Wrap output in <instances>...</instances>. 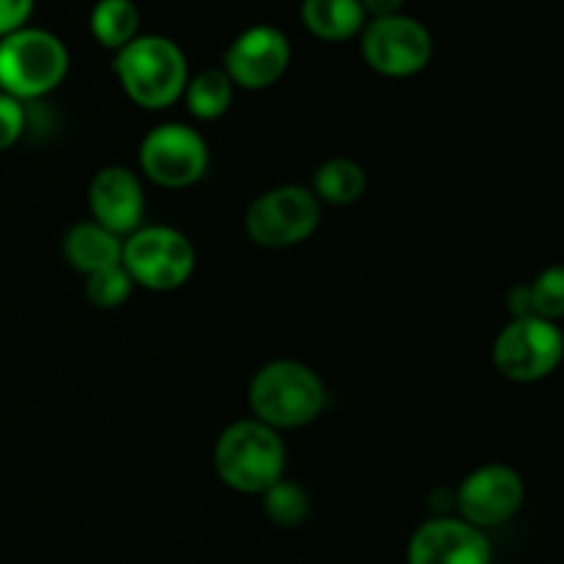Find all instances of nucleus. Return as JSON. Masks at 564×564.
<instances>
[{
	"label": "nucleus",
	"mask_w": 564,
	"mask_h": 564,
	"mask_svg": "<svg viewBox=\"0 0 564 564\" xmlns=\"http://www.w3.org/2000/svg\"><path fill=\"white\" fill-rule=\"evenodd\" d=\"M33 11V0H0V39L25 28Z\"/></svg>",
	"instance_id": "23"
},
{
	"label": "nucleus",
	"mask_w": 564,
	"mask_h": 564,
	"mask_svg": "<svg viewBox=\"0 0 564 564\" xmlns=\"http://www.w3.org/2000/svg\"><path fill=\"white\" fill-rule=\"evenodd\" d=\"M121 253H124V240L99 226L97 220L75 224L64 237L66 262L86 275L121 264Z\"/></svg>",
	"instance_id": "14"
},
{
	"label": "nucleus",
	"mask_w": 564,
	"mask_h": 564,
	"mask_svg": "<svg viewBox=\"0 0 564 564\" xmlns=\"http://www.w3.org/2000/svg\"><path fill=\"white\" fill-rule=\"evenodd\" d=\"M88 207L99 226L124 240L132 231L141 229L143 215H147L141 180L124 165H105L88 185Z\"/></svg>",
	"instance_id": "13"
},
{
	"label": "nucleus",
	"mask_w": 564,
	"mask_h": 564,
	"mask_svg": "<svg viewBox=\"0 0 564 564\" xmlns=\"http://www.w3.org/2000/svg\"><path fill=\"white\" fill-rule=\"evenodd\" d=\"M534 317L560 323L564 317V264H551L540 270L538 279L529 284Z\"/></svg>",
	"instance_id": "21"
},
{
	"label": "nucleus",
	"mask_w": 564,
	"mask_h": 564,
	"mask_svg": "<svg viewBox=\"0 0 564 564\" xmlns=\"http://www.w3.org/2000/svg\"><path fill=\"white\" fill-rule=\"evenodd\" d=\"M28 130L25 102L0 91V152L14 147Z\"/></svg>",
	"instance_id": "22"
},
{
	"label": "nucleus",
	"mask_w": 564,
	"mask_h": 564,
	"mask_svg": "<svg viewBox=\"0 0 564 564\" xmlns=\"http://www.w3.org/2000/svg\"><path fill=\"white\" fill-rule=\"evenodd\" d=\"M264 516L275 523V527L295 529L301 527L303 521L312 512V499H308L306 490L297 482H290V479H281L273 488L264 490Z\"/></svg>",
	"instance_id": "19"
},
{
	"label": "nucleus",
	"mask_w": 564,
	"mask_h": 564,
	"mask_svg": "<svg viewBox=\"0 0 564 564\" xmlns=\"http://www.w3.org/2000/svg\"><path fill=\"white\" fill-rule=\"evenodd\" d=\"M301 17L308 33L323 42H347L367 25L361 0H303Z\"/></svg>",
	"instance_id": "15"
},
{
	"label": "nucleus",
	"mask_w": 564,
	"mask_h": 564,
	"mask_svg": "<svg viewBox=\"0 0 564 564\" xmlns=\"http://www.w3.org/2000/svg\"><path fill=\"white\" fill-rule=\"evenodd\" d=\"M361 55L378 75L413 77L433 58V36L413 17H380L364 25Z\"/></svg>",
	"instance_id": "9"
},
{
	"label": "nucleus",
	"mask_w": 564,
	"mask_h": 564,
	"mask_svg": "<svg viewBox=\"0 0 564 564\" xmlns=\"http://www.w3.org/2000/svg\"><path fill=\"white\" fill-rule=\"evenodd\" d=\"M527 499L523 477L505 463H488L468 474L457 488V510L477 529H494L512 521Z\"/></svg>",
	"instance_id": "10"
},
{
	"label": "nucleus",
	"mask_w": 564,
	"mask_h": 564,
	"mask_svg": "<svg viewBox=\"0 0 564 564\" xmlns=\"http://www.w3.org/2000/svg\"><path fill=\"white\" fill-rule=\"evenodd\" d=\"M323 204L308 187L281 185L262 193L246 213V231L262 248H292L317 231Z\"/></svg>",
	"instance_id": "7"
},
{
	"label": "nucleus",
	"mask_w": 564,
	"mask_h": 564,
	"mask_svg": "<svg viewBox=\"0 0 564 564\" xmlns=\"http://www.w3.org/2000/svg\"><path fill=\"white\" fill-rule=\"evenodd\" d=\"M113 72L127 97L147 110L171 108L185 94L187 58L165 36H135L113 58Z\"/></svg>",
	"instance_id": "3"
},
{
	"label": "nucleus",
	"mask_w": 564,
	"mask_h": 564,
	"mask_svg": "<svg viewBox=\"0 0 564 564\" xmlns=\"http://www.w3.org/2000/svg\"><path fill=\"white\" fill-rule=\"evenodd\" d=\"M138 163L154 185L182 191L204 180L209 169L207 141L193 127L171 121L149 132L138 149Z\"/></svg>",
	"instance_id": "8"
},
{
	"label": "nucleus",
	"mask_w": 564,
	"mask_h": 564,
	"mask_svg": "<svg viewBox=\"0 0 564 564\" xmlns=\"http://www.w3.org/2000/svg\"><path fill=\"white\" fill-rule=\"evenodd\" d=\"M367 191V174L361 165L350 158H330L314 174L312 193L319 204H334V207H347L356 204Z\"/></svg>",
	"instance_id": "16"
},
{
	"label": "nucleus",
	"mask_w": 564,
	"mask_h": 564,
	"mask_svg": "<svg viewBox=\"0 0 564 564\" xmlns=\"http://www.w3.org/2000/svg\"><path fill=\"white\" fill-rule=\"evenodd\" d=\"M290 39L273 25L246 28L224 55V72L246 91H262L275 86L290 69Z\"/></svg>",
	"instance_id": "11"
},
{
	"label": "nucleus",
	"mask_w": 564,
	"mask_h": 564,
	"mask_svg": "<svg viewBox=\"0 0 564 564\" xmlns=\"http://www.w3.org/2000/svg\"><path fill=\"white\" fill-rule=\"evenodd\" d=\"M253 419L273 430H297L317 422L328 405V391L312 367L292 358L270 361L248 386Z\"/></svg>",
	"instance_id": "1"
},
{
	"label": "nucleus",
	"mask_w": 564,
	"mask_h": 564,
	"mask_svg": "<svg viewBox=\"0 0 564 564\" xmlns=\"http://www.w3.org/2000/svg\"><path fill=\"white\" fill-rule=\"evenodd\" d=\"M182 97H185L187 110L198 121H215L229 113L231 102H235V83L224 69H204L187 80Z\"/></svg>",
	"instance_id": "17"
},
{
	"label": "nucleus",
	"mask_w": 564,
	"mask_h": 564,
	"mask_svg": "<svg viewBox=\"0 0 564 564\" xmlns=\"http://www.w3.org/2000/svg\"><path fill=\"white\" fill-rule=\"evenodd\" d=\"M507 306H510L512 319L518 317H532V295H529V284L512 286L510 295H507Z\"/></svg>",
	"instance_id": "24"
},
{
	"label": "nucleus",
	"mask_w": 564,
	"mask_h": 564,
	"mask_svg": "<svg viewBox=\"0 0 564 564\" xmlns=\"http://www.w3.org/2000/svg\"><path fill=\"white\" fill-rule=\"evenodd\" d=\"M494 549L482 529L463 518H430L408 543V564H490Z\"/></svg>",
	"instance_id": "12"
},
{
	"label": "nucleus",
	"mask_w": 564,
	"mask_h": 564,
	"mask_svg": "<svg viewBox=\"0 0 564 564\" xmlns=\"http://www.w3.org/2000/svg\"><path fill=\"white\" fill-rule=\"evenodd\" d=\"M69 72V50L55 33L20 28L0 39V91L20 102L47 97Z\"/></svg>",
	"instance_id": "4"
},
{
	"label": "nucleus",
	"mask_w": 564,
	"mask_h": 564,
	"mask_svg": "<svg viewBox=\"0 0 564 564\" xmlns=\"http://www.w3.org/2000/svg\"><path fill=\"white\" fill-rule=\"evenodd\" d=\"M132 279L124 270V264H113V268L97 270V273L86 275V297L91 306L97 308H119L130 301L132 295Z\"/></svg>",
	"instance_id": "20"
},
{
	"label": "nucleus",
	"mask_w": 564,
	"mask_h": 564,
	"mask_svg": "<svg viewBox=\"0 0 564 564\" xmlns=\"http://www.w3.org/2000/svg\"><path fill=\"white\" fill-rule=\"evenodd\" d=\"M564 361V334L543 317H518L501 328L494 341V364L512 383H538L554 375Z\"/></svg>",
	"instance_id": "6"
},
{
	"label": "nucleus",
	"mask_w": 564,
	"mask_h": 564,
	"mask_svg": "<svg viewBox=\"0 0 564 564\" xmlns=\"http://www.w3.org/2000/svg\"><path fill=\"white\" fill-rule=\"evenodd\" d=\"M286 446L279 430L259 419L229 424L215 444V474L226 488L246 496H262L284 479Z\"/></svg>",
	"instance_id": "2"
},
{
	"label": "nucleus",
	"mask_w": 564,
	"mask_h": 564,
	"mask_svg": "<svg viewBox=\"0 0 564 564\" xmlns=\"http://www.w3.org/2000/svg\"><path fill=\"white\" fill-rule=\"evenodd\" d=\"M364 11L372 20H380V17H394L400 14V9L405 6V0H361Z\"/></svg>",
	"instance_id": "25"
},
{
	"label": "nucleus",
	"mask_w": 564,
	"mask_h": 564,
	"mask_svg": "<svg viewBox=\"0 0 564 564\" xmlns=\"http://www.w3.org/2000/svg\"><path fill=\"white\" fill-rule=\"evenodd\" d=\"M141 14L132 0H97L91 9V33L105 50L119 53L138 36Z\"/></svg>",
	"instance_id": "18"
},
{
	"label": "nucleus",
	"mask_w": 564,
	"mask_h": 564,
	"mask_svg": "<svg viewBox=\"0 0 564 564\" xmlns=\"http://www.w3.org/2000/svg\"><path fill=\"white\" fill-rule=\"evenodd\" d=\"M121 264L132 284L152 292H171L187 284L196 270V248L171 226H141L124 237Z\"/></svg>",
	"instance_id": "5"
}]
</instances>
